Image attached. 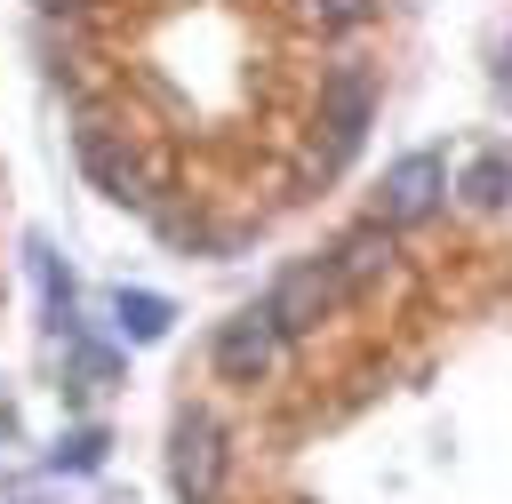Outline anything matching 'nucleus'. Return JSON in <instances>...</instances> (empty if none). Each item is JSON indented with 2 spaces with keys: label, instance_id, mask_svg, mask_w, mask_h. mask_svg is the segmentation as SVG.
<instances>
[{
  "label": "nucleus",
  "instance_id": "nucleus-1",
  "mask_svg": "<svg viewBox=\"0 0 512 504\" xmlns=\"http://www.w3.org/2000/svg\"><path fill=\"white\" fill-rule=\"evenodd\" d=\"M368 120H376V72H368L360 56H344V64L320 80V128H328V136H312V144H304L296 184H328V176H336V168L360 152Z\"/></svg>",
  "mask_w": 512,
  "mask_h": 504
},
{
  "label": "nucleus",
  "instance_id": "nucleus-2",
  "mask_svg": "<svg viewBox=\"0 0 512 504\" xmlns=\"http://www.w3.org/2000/svg\"><path fill=\"white\" fill-rule=\"evenodd\" d=\"M80 168L96 176V192L104 200H120V208H160V192H168V168L136 144V128H120V120H80Z\"/></svg>",
  "mask_w": 512,
  "mask_h": 504
},
{
  "label": "nucleus",
  "instance_id": "nucleus-3",
  "mask_svg": "<svg viewBox=\"0 0 512 504\" xmlns=\"http://www.w3.org/2000/svg\"><path fill=\"white\" fill-rule=\"evenodd\" d=\"M440 200H448V160H440L432 144H416V152H400V160L384 168V184H376V224L408 232V224H424Z\"/></svg>",
  "mask_w": 512,
  "mask_h": 504
},
{
  "label": "nucleus",
  "instance_id": "nucleus-4",
  "mask_svg": "<svg viewBox=\"0 0 512 504\" xmlns=\"http://www.w3.org/2000/svg\"><path fill=\"white\" fill-rule=\"evenodd\" d=\"M168 480H176L184 504H216V488H224V432H216L208 408L176 416V432H168Z\"/></svg>",
  "mask_w": 512,
  "mask_h": 504
},
{
  "label": "nucleus",
  "instance_id": "nucleus-5",
  "mask_svg": "<svg viewBox=\"0 0 512 504\" xmlns=\"http://www.w3.org/2000/svg\"><path fill=\"white\" fill-rule=\"evenodd\" d=\"M272 320H280V336H312L336 304H344V280H336V256H304V264H288L280 280H272Z\"/></svg>",
  "mask_w": 512,
  "mask_h": 504
},
{
  "label": "nucleus",
  "instance_id": "nucleus-6",
  "mask_svg": "<svg viewBox=\"0 0 512 504\" xmlns=\"http://www.w3.org/2000/svg\"><path fill=\"white\" fill-rule=\"evenodd\" d=\"M280 344H288V336H280L272 304H248V312H232V320L216 328V352H208V360H216L224 384H264L272 360H280Z\"/></svg>",
  "mask_w": 512,
  "mask_h": 504
},
{
  "label": "nucleus",
  "instance_id": "nucleus-7",
  "mask_svg": "<svg viewBox=\"0 0 512 504\" xmlns=\"http://www.w3.org/2000/svg\"><path fill=\"white\" fill-rule=\"evenodd\" d=\"M328 256H336L344 296H360V288H376V280L392 272V224H376V216H368V224H352V232H344Z\"/></svg>",
  "mask_w": 512,
  "mask_h": 504
},
{
  "label": "nucleus",
  "instance_id": "nucleus-8",
  "mask_svg": "<svg viewBox=\"0 0 512 504\" xmlns=\"http://www.w3.org/2000/svg\"><path fill=\"white\" fill-rule=\"evenodd\" d=\"M168 320H176L168 296H152V288H112V328H120V344H160Z\"/></svg>",
  "mask_w": 512,
  "mask_h": 504
},
{
  "label": "nucleus",
  "instance_id": "nucleus-9",
  "mask_svg": "<svg viewBox=\"0 0 512 504\" xmlns=\"http://www.w3.org/2000/svg\"><path fill=\"white\" fill-rule=\"evenodd\" d=\"M24 264H32V280H40V312H48V328L72 336V272L56 264L48 240H24Z\"/></svg>",
  "mask_w": 512,
  "mask_h": 504
},
{
  "label": "nucleus",
  "instance_id": "nucleus-10",
  "mask_svg": "<svg viewBox=\"0 0 512 504\" xmlns=\"http://www.w3.org/2000/svg\"><path fill=\"white\" fill-rule=\"evenodd\" d=\"M464 208H512V152H480L464 176H456Z\"/></svg>",
  "mask_w": 512,
  "mask_h": 504
},
{
  "label": "nucleus",
  "instance_id": "nucleus-11",
  "mask_svg": "<svg viewBox=\"0 0 512 504\" xmlns=\"http://www.w3.org/2000/svg\"><path fill=\"white\" fill-rule=\"evenodd\" d=\"M104 448H112V440H104V424H80V432H64V440L48 448V472H96V464H104Z\"/></svg>",
  "mask_w": 512,
  "mask_h": 504
},
{
  "label": "nucleus",
  "instance_id": "nucleus-12",
  "mask_svg": "<svg viewBox=\"0 0 512 504\" xmlns=\"http://www.w3.org/2000/svg\"><path fill=\"white\" fill-rule=\"evenodd\" d=\"M296 8H304L312 24H360V16L376 8V0H296Z\"/></svg>",
  "mask_w": 512,
  "mask_h": 504
},
{
  "label": "nucleus",
  "instance_id": "nucleus-13",
  "mask_svg": "<svg viewBox=\"0 0 512 504\" xmlns=\"http://www.w3.org/2000/svg\"><path fill=\"white\" fill-rule=\"evenodd\" d=\"M8 424H16V416H8V400H0V440H8Z\"/></svg>",
  "mask_w": 512,
  "mask_h": 504
},
{
  "label": "nucleus",
  "instance_id": "nucleus-14",
  "mask_svg": "<svg viewBox=\"0 0 512 504\" xmlns=\"http://www.w3.org/2000/svg\"><path fill=\"white\" fill-rule=\"evenodd\" d=\"M40 8H72V0H40Z\"/></svg>",
  "mask_w": 512,
  "mask_h": 504
}]
</instances>
